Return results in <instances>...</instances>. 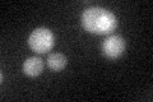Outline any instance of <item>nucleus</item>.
<instances>
[{"instance_id": "1", "label": "nucleus", "mask_w": 153, "mask_h": 102, "mask_svg": "<svg viewBox=\"0 0 153 102\" xmlns=\"http://www.w3.org/2000/svg\"><path fill=\"white\" fill-rule=\"evenodd\" d=\"M82 26L94 35H108L117 27V18L110 10L101 7H89L82 14Z\"/></svg>"}, {"instance_id": "2", "label": "nucleus", "mask_w": 153, "mask_h": 102, "mask_svg": "<svg viewBox=\"0 0 153 102\" xmlns=\"http://www.w3.org/2000/svg\"><path fill=\"white\" fill-rule=\"evenodd\" d=\"M55 43V35L51 30L46 27H38L31 32L28 36V46L31 50L38 52V54H45L54 47Z\"/></svg>"}, {"instance_id": "3", "label": "nucleus", "mask_w": 153, "mask_h": 102, "mask_svg": "<svg viewBox=\"0 0 153 102\" xmlns=\"http://www.w3.org/2000/svg\"><path fill=\"white\" fill-rule=\"evenodd\" d=\"M126 42L120 35H110L102 42V54L108 59H119L125 51Z\"/></svg>"}, {"instance_id": "4", "label": "nucleus", "mask_w": 153, "mask_h": 102, "mask_svg": "<svg viewBox=\"0 0 153 102\" xmlns=\"http://www.w3.org/2000/svg\"><path fill=\"white\" fill-rule=\"evenodd\" d=\"M44 61L41 57L31 56L23 63V73L28 77H38L44 71Z\"/></svg>"}, {"instance_id": "5", "label": "nucleus", "mask_w": 153, "mask_h": 102, "mask_svg": "<svg viewBox=\"0 0 153 102\" xmlns=\"http://www.w3.org/2000/svg\"><path fill=\"white\" fill-rule=\"evenodd\" d=\"M46 64L51 70L60 71L66 66V64H68V59H66L65 55L60 54V52H52V54H50L47 56Z\"/></svg>"}]
</instances>
